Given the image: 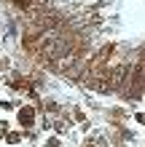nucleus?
I'll return each instance as SVG.
<instances>
[{
	"label": "nucleus",
	"mask_w": 145,
	"mask_h": 147,
	"mask_svg": "<svg viewBox=\"0 0 145 147\" xmlns=\"http://www.w3.org/2000/svg\"><path fill=\"white\" fill-rule=\"evenodd\" d=\"M0 83H3V80H0Z\"/></svg>",
	"instance_id": "obj_7"
},
{
	"label": "nucleus",
	"mask_w": 145,
	"mask_h": 147,
	"mask_svg": "<svg viewBox=\"0 0 145 147\" xmlns=\"http://www.w3.org/2000/svg\"><path fill=\"white\" fill-rule=\"evenodd\" d=\"M5 142L8 144H19L22 142V131H5Z\"/></svg>",
	"instance_id": "obj_2"
},
{
	"label": "nucleus",
	"mask_w": 145,
	"mask_h": 147,
	"mask_svg": "<svg viewBox=\"0 0 145 147\" xmlns=\"http://www.w3.org/2000/svg\"><path fill=\"white\" fill-rule=\"evenodd\" d=\"M16 120H19L22 128H32V126H35V110H32V107H19Z\"/></svg>",
	"instance_id": "obj_1"
},
{
	"label": "nucleus",
	"mask_w": 145,
	"mask_h": 147,
	"mask_svg": "<svg viewBox=\"0 0 145 147\" xmlns=\"http://www.w3.org/2000/svg\"><path fill=\"white\" fill-rule=\"evenodd\" d=\"M137 123H142V126H145V115H142V112H137Z\"/></svg>",
	"instance_id": "obj_6"
},
{
	"label": "nucleus",
	"mask_w": 145,
	"mask_h": 147,
	"mask_svg": "<svg viewBox=\"0 0 145 147\" xmlns=\"http://www.w3.org/2000/svg\"><path fill=\"white\" fill-rule=\"evenodd\" d=\"M0 107H3V110H14V102H5L3 99V102H0Z\"/></svg>",
	"instance_id": "obj_5"
},
{
	"label": "nucleus",
	"mask_w": 145,
	"mask_h": 147,
	"mask_svg": "<svg viewBox=\"0 0 145 147\" xmlns=\"http://www.w3.org/2000/svg\"><path fill=\"white\" fill-rule=\"evenodd\" d=\"M46 147H62V139H59V136H48V139H46Z\"/></svg>",
	"instance_id": "obj_3"
},
{
	"label": "nucleus",
	"mask_w": 145,
	"mask_h": 147,
	"mask_svg": "<svg viewBox=\"0 0 145 147\" xmlns=\"http://www.w3.org/2000/svg\"><path fill=\"white\" fill-rule=\"evenodd\" d=\"M46 110H48V112H59V105H54V102H48V105H46Z\"/></svg>",
	"instance_id": "obj_4"
}]
</instances>
